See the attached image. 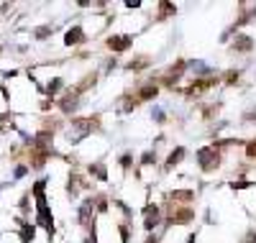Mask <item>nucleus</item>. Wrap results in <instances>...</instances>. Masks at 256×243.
<instances>
[{
    "mask_svg": "<svg viewBox=\"0 0 256 243\" xmlns=\"http://www.w3.org/2000/svg\"><path fill=\"white\" fill-rule=\"evenodd\" d=\"M77 41H82V28H72L67 34V44H77Z\"/></svg>",
    "mask_w": 256,
    "mask_h": 243,
    "instance_id": "obj_1",
    "label": "nucleus"
}]
</instances>
